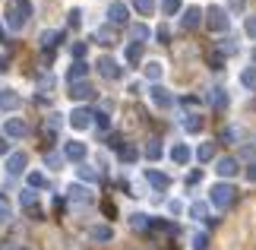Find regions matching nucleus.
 Segmentation results:
<instances>
[{"mask_svg": "<svg viewBox=\"0 0 256 250\" xmlns=\"http://www.w3.org/2000/svg\"><path fill=\"white\" fill-rule=\"evenodd\" d=\"M0 108H4V111H16V108H22V98H19V92H13V89H4V92H0Z\"/></svg>", "mask_w": 256, "mask_h": 250, "instance_id": "11", "label": "nucleus"}, {"mask_svg": "<svg viewBox=\"0 0 256 250\" xmlns=\"http://www.w3.org/2000/svg\"><path fill=\"white\" fill-rule=\"evenodd\" d=\"M190 146H184V143H177L174 149H171V162H177V165H186V162H190Z\"/></svg>", "mask_w": 256, "mask_h": 250, "instance_id": "21", "label": "nucleus"}, {"mask_svg": "<svg viewBox=\"0 0 256 250\" xmlns=\"http://www.w3.org/2000/svg\"><path fill=\"white\" fill-rule=\"evenodd\" d=\"M247 177H250V181H256V165H253L250 171H247Z\"/></svg>", "mask_w": 256, "mask_h": 250, "instance_id": "52", "label": "nucleus"}, {"mask_svg": "<svg viewBox=\"0 0 256 250\" xmlns=\"http://www.w3.org/2000/svg\"><path fill=\"white\" fill-rule=\"evenodd\" d=\"M234 199H238V190H234L231 184H224V181L215 184V187L209 190V203H212L215 209H228Z\"/></svg>", "mask_w": 256, "mask_h": 250, "instance_id": "1", "label": "nucleus"}, {"mask_svg": "<svg viewBox=\"0 0 256 250\" xmlns=\"http://www.w3.org/2000/svg\"><path fill=\"white\" fill-rule=\"evenodd\" d=\"M200 23H202V10L200 7H186L184 16H180V29H184V32H193Z\"/></svg>", "mask_w": 256, "mask_h": 250, "instance_id": "9", "label": "nucleus"}, {"mask_svg": "<svg viewBox=\"0 0 256 250\" xmlns=\"http://www.w3.org/2000/svg\"><path fill=\"white\" fill-rule=\"evenodd\" d=\"M206 98H209L212 108H224V105H228V95H224V89H209V95H206Z\"/></svg>", "mask_w": 256, "mask_h": 250, "instance_id": "26", "label": "nucleus"}, {"mask_svg": "<svg viewBox=\"0 0 256 250\" xmlns=\"http://www.w3.org/2000/svg\"><path fill=\"white\" fill-rule=\"evenodd\" d=\"M86 73H88V64H86V61H73L70 73H66V76H70V86H73V83H82Z\"/></svg>", "mask_w": 256, "mask_h": 250, "instance_id": "18", "label": "nucleus"}, {"mask_svg": "<svg viewBox=\"0 0 256 250\" xmlns=\"http://www.w3.org/2000/svg\"><path fill=\"white\" fill-rule=\"evenodd\" d=\"M120 158H124L126 165H133L136 158H140V149H136V146H124V149H120Z\"/></svg>", "mask_w": 256, "mask_h": 250, "instance_id": "37", "label": "nucleus"}, {"mask_svg": "<svg viewBox=\"0 0 256 250\" xmlns=\"http://www.w3.org/2000/svg\"><path fill=\"white\" fill-rule=\"evenodd\" d=\"M4 136H6V139H26V136H28V124L19 121V117H6Z\"/></svg>", "mask_w": 256, "mask_h": 250, "instance_id": "3", "label": "nucleus"}, {"mask_svg": "<svg viewBox=\"0 0 256 250\" xmlns=\"http://www.w3.org/2000/svg\"><path fill=\"white\" fill-rule=\"evenodd\" d=\"M66 196H70L73 203H92V193H88V187H82V184H70L66 187Z\"/></svg>", "mask_w": 256, "mask_h": 250, "instance_id": "15", "label": "nucleus"}, {"mask_svg": "<svg viewBox=\"0 0 256 250\" xmlns=\"http://www.w3.org/2000/svg\"><path fill=\"white\" fill-rule=\"evenodd\" d=\"M26 181H28V190H42V187H48V177H44L42 171H32Z\"/></svg>", "mask_w": 256, "mask_h": 250, "instance_id": "32", "label": "nucleus"}, {"mask_svg": "<svg viewBox=\"0 0 256 250\" xmlns=\"http://www.w3.org/2000/svg\"><path fill=\"white\" fill-rule=\"evenodd\" d=\"M196 181H202V171H190V177H186V184H196Z\"/></svg>", "mask_w": 256, "mask_h": 250, "instance_id": "49", "label": "nucleus"}, {"mask_svg": "<svg viewBox=\"0 0 256 250\" xmlns=\"http://www.w3.org/2000/svg\"><path fill=\"white\" fill-rule=\"evenodd\" d=\"M70 51H73V57H76V61H82V57H86V51H88V48H86V42H76V45L70 48Z\"/></svg>", "mask_w": 256, "mask_h": 250, "instance_id": "42", "label": "nucleus"}, {"mask_svg": "<svg viewBox=\"0 0 256 250\" xmlns=\"http://www.w3.org/2000/svg\"><path fill=\"white\" fill-rule=\"evenodd\" d=\"M146 181H149L155 190H168V187H171V177L164 174V171H155V168H149V171H146Z\"/></svg>", "mask_w": 256, "mask_h": 250, "instance_id": "13", "label": "nucleus"}, {"mask_svg": "<svg viewBox=\"0 0 256 250\" xmlns=\"http://www.w3.org/2000/svg\"><path fill=\"white\" fill-rule=\"evenodd\" d=\"M88 237H92V241H98V244H108L114 237V228L111 225H95L92 231H88Z\"/></svg>", "mask_w": 256, "mask_h": 250, "instance_id": "17", "label": "nucleus"}, {"mask_svg": "<svg viewBox=\"0 0 256 250\" xmlns=\"http://www.w3.org/2000/svg\"><path fill=\"white\" fill-rule=\"evenodd\" d=\"M228 10L224 7H209L206 10V26L212 29V32H224V29H228Z\"/></svg>", "mask_w": 256, "mask_h": 250, "instance_id": "2", "label": "nucleus"}, {"mask_svg": "<svg viewBox=\"0 0 256 250\" xmlns=\"http://www.w3.org/2000/svg\"><path fill=\"white\" fill-rule=\"evenodd\" d=\"M0 38H4V23H0Z\"/></svg>", "mask_w": 256, "mask_h": 250, "instance_id": "54", "label": "nucleus"}, {"mask_svg": "<svg viewBox=\"0 0 256 250\" xmlns=\"http://www.w3.org/2000/svg\"><path fill=\"white\" fill-rule=\"evenodd\" d=\"M162 155H164L162 139H149V146H146V158H149V162H158Z\"/></svg>", "mask_w": 256, "mask_h": 250, "instance_id": "25", "label": "nucleus"}, {"mask_svg": "<svg viewBox=\"0 0 256 250\" xmlns=\"http://www.w3.org/2000/svg\"><path fill=\"white\" fill-rule=\"evenodd\" d=\"M155 35H158V42H168V38H171V29L168 26H158V29H155Z\"/></svg>", "mask_w": 256, "mask_h": 250, "instance_id": "45", "label": "nucleus"}, {"mask_svg": "<svg viewBox=\"0 0 256 250\" xmlns=\"http://www.w3.org/2000/svg\"><path fill=\"white\" fill-rule=\"evenodd\" d=\"M60 38H64V32H57V29H48V32H42V48H44V51H51V48L60 45Z\"/></svg>", "mask_w": 256, "mask_h": 250, "instance_id": "19", "label": "nucleus"}, {"mask_svg": "<svg viewBox=\"0 0 256 250\" xmlns=\"http://www.w3.org/2000/svg\"><path fill=\"white\" fill-rule=\"evenodd\" d=\"M26 165H28V155H26V152H10V155H6V174H10V177L22 174Z\"/></svg>", "mask_w": 256, "mask_h": 250, "instance_id": "8", "label": "nucleus"}, {"mask_svg": "<svg viewBox=\"0 0 256 250\" xmlns=\"http://www.w3.org/2000/svg\"><path fill=\"white\" fill-rule=\"evenodd\" d=\"M4 67H6V57H4V54H0V70H4Z\"/></svg>", "mask_w": 256, "mask_h": 250, "instance_id": "53", "label": "nucleus"}, {"mask_svg": "<svg viewBox=\"0 0 256 250\" xmlns=\"http://www.w3.org/2000/svg\"><path fill=\"white\" fill-rule=\"evenodd\" d=\"M190 215L196 218V222H206V215H209V206L196 199V203H190Z\"/></svg>", "mask_w": 256, "mask_h": 250, "instance_id": "29", "label": "nucleus"}, {"mask_svg": "<svg viewBox=\"0 0 256 250\" xmlns=\"http://www.w3.org/2000/svg\"><path fill=\"white\" fill-rule=\"evenodd\" d=\"M168 212L171 215H180L184 212V203H180V199H171V203H168Z\"/></svg>", "mask_w": 256, "mask_h": 250, "instance_id": "44", "label": "nucleus"}, {"mask_svg": "<svg viewBox=\"0 0 256 250\" xmlns=\"http://www.w3.org/2000/svg\"><path fill=\"white\" fill-rule=\"evenodd\" d=\"M126 19H130V7L120 4V0H114V4L108 7V23H111V26H124Z\"/></svg>", "mask_w": 256, "mask_h": 250, "instance_id": "7", "label": "nucleus"}, {"mask_svg": "<svg viewBox=\"0 0 256 250\" xmlns=\"http://www.w3.org/2000/svg\"><path fill=\"white\" fill-rule=\"evenodd\" d=\"M13 4H16V10H19V13H22L26 19L32 16V4H28V0H13Z\"/></svg>", "mask_w": 256, "mask_h": 250, "instance_id": "40", "label": "nucleus"}, {"mask_svg": "<svg viewBox=\"0 0 256 250\" xmlns=\"http://www.w3.org/2000/svg\"><path fill=\"white\" fill-rule=\"evenodd\" d=\"M130 225L142 231V228H152V218H149V215H142V212H133V215H130Z\"/></svg>", "mask_w": 256, "mask_h": 250, "instance_id": "35", "label": "nucleus"}, {"mask_svg": "<svg viewBox=\"0 0 256 250\" xmlns=\"http://www.w3.org/2000/svg\"><path fill=\"white\" fill-rule=\"evenodd\" d=\"M193 250H209V234L196 231V234H193Z\"/></svg>", "mask_w": 256, "mask_h": 250, "instance_id": "38", "label": "nucleus"}, {"mask_svg": "<svg viewBox=\"0 0 256 250\" xmlns=\"http://www.w3.org/2000/svg\"><path fill=\"white\" fill-rule=\"evenodd\" d=\"M98 73H102L104 79H120V76H124V67L117 64L114 57L104 54V57H98Z\"/></svg>", "mask_w": 256, "mask_h": 250, "instance_id": "4", "label": "nucleus"}, {"mask_svg": "<svg viewBox=\"0 0 256 250\" xmlns=\"http://www.w3.org/2000/svg\"><path fill=\"white\" fill-rule=\"evenodd\" d=\"M76 174H80V181H86V184H95L98 181V171H95V168H88V165H80V168H76Z\"/></svg>", "mask_w": 256, "mask_h": 250, "instance_id": "31", "label": "nucleus"}, {"mask_svg": "<svg viewBox=\"0 0 256 250\" xmlns=\"http://www.w3.org/2000/svg\"><path fill=\"white\" fill-rule=\"evenodd\" d=\"M86 155H88V149L80 139H70V143L64 146V158H70V162H86Z\"/></svg>", "mask_w": 256, "mask_h": 250, "instance_id": "10", "label": "nucleus"}, {"mask_svg": "<svg viewBox=\"0 0 256 250\" xmlns=\"http://www.w3.org/2000/svg\"><path fill=\"white\" fill-rule=\"evenodd\" d=\"M215 171H218V177H234L238 174V158H231V155H224L215 162Z\"/></svg>", "mask_w": 256, "mask_h": 250, "instance_id": "12", "label": "nucleus"}, {"mask_svg": "<svg viewBox=\"0 0 256 250\" xmlns=\"http://www.w3.org/2000/svg\"><path fill=\"white\" fill-rule=\"evenodd\" d=\"M6 26L13 29V32H19V29L26 26V16L16 10V4H10V7H6Z\"/></svg>", "mask_w": 256, "mask_h": 250, "instance_id": "16", "label": "nucleus"}, {"mask_svg": "<svg viewBox=\"0 0 256 250\" xmlns=\"http://www.w3.org/2000/svg\"><path fill=\"white\" fill-rule=\"evenodd\" d=\"M19 203H22L28 212L38 215V196H35V190H22V193H19Z\"/></svg>", "mask_w": 256, "mask_h": 250, "instance_id": "23", "label": "nucleus"}, {"mask_svg": "<svg viewBox=\"0 0 256 250\" xmlns=\"http://www.w3.org/2000/svg\"><path fill=\"white\" fill-rule=\"evenodd\" d=\"M162 73H164V67H162L158 61H149V64H146V76H149V79H152L155 86H158V79H162Z\"/></svg>", "mask_w": 256, "mask_h": 250, "instance_id": "27", "label": "nucleus"}, {"mask_svg": "<svg viewBox=\"0 0 256 250\" xmlns=\"http://www.w3.org/2000/svg\"><path fill=\"white\" fill-rule=\"evenodd\" d=\"M180 127L186 130V133H200V130H202V117L200 114H184Z\"/></svg>", "mask_w": 256, "mask_h": 250, "instance_id": "22", "label": "nucleus"}, {"mask_svg": "<svg viewBox=\"0 0 256 250\" xmlns=\"http://www.w3.org/2000/svg\"><path fill=\"white\" fill-rule=\"evenodd\" d=\"M240 83H244V89H250V92H256V67H247L240 73Z\"/></svg>", "mask_w": 256, "mask_h": 250, "instance_id": "28", "label": "nucleus"}, {"mask_svg": "<svg viewBox=\"0 0 256 250\" xmlns=\"http://www.w3.org/2000/svg\"><path fill=\"white\" fill-rule=\"evenodd\" d=\"M162 13L164 16H177L180 13V0H162Z\"/></svg>", "mask_w": 256, "mask_h": 250, "instance_id": "36", "label": "nucleus"}, {"mask_svg": "<svg viewBox=\"0 0 256 250\" xmlns=\"http://www.w3.org/2000/svg\"><path fill=\"white\" fill-rule=\"evenodd\" d=\"M244 29H247V35L256 38V16H247V23H244Z\"/></svg>", "mask_w": 256, "mask_h": 250, "instance_id": "43", "label": "nucleus"}, {"mask_svg": "<svg viewBox=\"0 0 256 250\" xmlns=\"http://www.w3.org/2000/svg\"><path fill=\"white\" fill-rule=\"evenodd\" d=\"M70 98H76V102H88V98H95V89L88 83H73L70 86Z\"/></svg>", "mask_w": 256, "mask_h": 250, "instance_id": "14", "label": "nucleus"}, {"mask_svg": "<svg viewBox=\"0 0 256 250\" xmlns=\"http://www.w3.org/2000/svg\"><path fill=\"white\" fill-rule=\"evenodd\" d=\"M133 10L140 16H152V10H155V0H133Z\"/></svg>", "mask_w": 256, "mask_h": 250, "instance_id": "34", "label": "nucleus"}, {"mask_svg": "<svg viewBox=\"0 0 256 250\" xmlns=\"http://www.w3.org/2000/svg\"><path fill=\"white\" fill-rule=\"evenodd\" d=\"M209 67H212V70H222V67H224V54H218V51L209 54Z\"/></svg>", "mask_w": 256, "mask_h": 250, "instance_id": "41", "label": "nucleus"}, {"mask_svg": "<svg viewBox=\"0 0 256 250\" xmlns=\"http://www.w3.org/2000/svg\"><path fill=\"white\" fill-rule=\"evenodd\" d=\"M54 89V76H42L38 79V92H51Z\"/></svg>", "mask_w": 256, "mask_h": 250, "instance_id": "39", "label": "nucleus"}, {"mask_svg": "<svg viewBox=\"0 0 256 250\" xmlns=\"http://www.w3.org/2000/svg\"><path fill=\"white\" fill-rule=\"evenodd\" d=\"M130 35H133V42H136V45H142L146 38L152 35V29L146 26V23H136V26H130Z\"/></svg>", "mask_w": 256, "mask_h": 250, "instance_id": "24", "label": "nucleus"}, {"mask_svg": "<svg viewBox=\"0 0 256 250\" xmlns=\"http://www.w3.org/2000/svg\"><path fill=\"white\" fill-rule=\"evenodd\" d=\"M0 155H10V146H6V139L0 136Z\"/></svg>", "mask_w": 256, "mask_h": 250, "instance_id": "51", "label": "nucleus"}, {"mask_svg": "<svg viewBox=\"0 0 256 250\" xmlns=\"http://www.w3.org/2000/svg\"><path fill=\"white\" fill-rule=\"evenodd\" d=\"M95 121V111H88V108H73V114H70V127L73 130H88Z\"/></svg>", "mask_w": 256, "mask_h": 250, "instance_id": "5", "label": "nucleus"}, {"mask_svg": "<svg viewBox=\"0 0 256 250\" xmlns=\"http://www.w3.org/2000/svg\"><path fill=\"white\" fill-rule=\"evenodd\" d=\"M95 42H98V45H104V48H108V45H114V42H117L114 29H111V26H102V29H95Z\"/></svg>", "mask_w": 256, "mask_h": 250, "instance_id": "20", "label": "nucleus"}, {"mask_svg": "<svg viewBox=\"0 0 256 250\" xmlns=\"http://www.w3.org/2000/svg\"><path fill=\"white\" fill-rule=\"evenodd\" d=\"M180 105H186V108H193V105H200V102H196L193 95H186V98H180Z\"/></svg>", "mask_w": 256, "mask_h": 250, "instance_id": "50", "label": "nucleus"}, {"mask_svg": "<svg viewBox=\"0 0 256 250\" xmlns=\"http://www.w3.org/2000/svg\"><path fill=\"white\" fill-rule=\"evenodd\" d=\"M196 158H200V162H212L215 158V143H202L196 149Z\"/></svg>", "mask_w": 256, "mask_h": 250, "instance_id": "30", "label": "nucleus"}, {"mask_svg": "<svg viewBox=\"0 0 256 250\" xmlns=\"http://www.w3.org/2000/svg\"><path fill=\"white\" fill-rule=\"evenodd\" d=\"M253 61H256V48H253Z\"/></svg>", "mask_w": 256, "mask_h": 250, "instance_id": "55", "label": "nucleus"}, {"mask_svg": "<svg viewBox=\"0 0 256 250\" xmlns=\"http://www.w3.org/2000/svg\"><path fill=\"white\" fill-rule=\"evenodd\" d=\"M44 162H48V165H51V168H57V165H60V162H64V158H60V155H57V152H51V155H44Z\"/></svg>", "mask_w": 256, "mask_h": 250, "instance_id": "48", "label": "nucleus"}, {"mask_svg": "<svg viewBox=\"0 0 256 250\" xmlns=\"http://www.w3.org/2000/svg\"><path fill=\"white\" fill-rule=\"evenodd\" d=\"M95 124H98V130H108V127H111V121H108V114H95Z\"/></svg>", "mask_w": 256, "mask_h": 250, "instance_id": "47", "label": "nucleus"}, {"mask_svg": "<svg viewBox=\"0 0 256 250\" xmlns=\"http://www.w3.org/2000/svg\"><path fill=\"white\" fill-rule=\"evenodd\" d=\"M149 98H152L155 108H162V111H168V108L174 105V95H171L164 86H152V89H149Z\"/></svg>", "mask_w": 256, "mask_h": 250, "instance_id": "6", "label": "nucleus"}, {"mask_svg": "<svg viewBox=\"0 0 256 250\" xmlns=\"http://www.w3.org/2000/svg\"><path fill=\"white\" fill-rule=\"evenodd\" d=\"M124 57H126V64H140V61H142V45H136V42H133L130 48H126V54H124Z\"/></svg>", "mask_w": 256, "mask_h": 250, "instance_id": "33", "label": "nucleus"}, {"mask_svg": "<svg viewBox=\"0 0 256 250\" xmlns=\"http://www.w3.org/2000/svg\"><path fill=\"white\" fill-rule=\"evenodd\" d=\"M80 23H82V10H70V26L76 29Z\"/></svg>", "mask_w": 256, "mask_h": 250, "instance_id": "46", "label": "nucleus"}]
</instances>
